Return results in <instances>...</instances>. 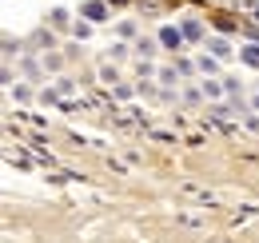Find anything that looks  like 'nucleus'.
I'll return each mask as SVG.
<instances>
[{
    "label": "nucleus",
    "instance_id": "nucleus-1",
    "mask_svg": "<svg viewBox=\"0 0 259 243\" xmlns=\"http://www.w3.org/2000/svg\"><path fill=\"white\" fill-rule=\"evenodd\" d=\"M243 60L251 64V68H259V48H247V52H243Z\"/></svg>",
    "mask_w": 259,
    "mask_h": 243
}]
</instances>
